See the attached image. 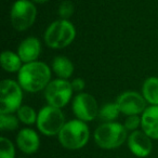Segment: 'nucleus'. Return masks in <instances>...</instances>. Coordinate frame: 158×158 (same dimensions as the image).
Here are the masks:
<instances>
[{"label": "nucleus", "instance_id": "1", "mask_svg": "<svg viewBox=\"0 0 158 158\" xmlns=\"http://www.w3.org/2000/svg\"><path fill=\"white\" fill-rule=\"evenodd\" d=\"M52 76V69L50 66L41 61L26 63L22 66L18 73V82L23 90L29 93H36L44 91Z\"/></svg>", "mask_w": 158, "mask_h": 158}, {"label": "nucleus", "instance_id": "2", "mask_svg": "<svg viewBox=\"0 0 158 158\" xmlns=\"http://www.w3.org/2000/svg\"><path fill=\"white\" fill-rule=\"evenodd\" d=\"M90 138V130L85 121L73 119L64 125L60 131L57 139L64 148L69 151L80 149L88 143Z\"/></svg>", "mask_w": 158, "mask_h": 158}, {"label": "nucleus", "instance_id": "3", "mask_svg": "<svg viewBox=\"0 0 158 158\" xmlns=\"http://www.w3.org/2000/svg\"><path fill=\"white\" fill-rule=\"evenodd\" d=\"M76 38V28L69 20H56L52 22L44 35V44L51 49H64L72 44Z\"/></svg>", "mask_w": 158, "mask_h": 158}, {"label": "nucleus", "instance_id": "4", "mask_svg": "<svg viewBox=\"0 0 158 158\" xmlns=\"http://www.w3.org/2000/svg\"><path fill=\"white\" fill-rule=\"evenodd\" d=\"M94 142L103 149H114L121 146L128 140V130L116 121L103 123L95 129Z\"/></svg>", "mask_w": 158, "mask_h": 158}, {"label": "nucleus", "instance_id": "5", "mask_svg": "<svg viewBox=\"0 0 158 158\" xmlns=\"http://www.w3.org/2000/svg\"><path fill=\"white\" fill-rule=\"evenodd\" d=\"M23 88L18 81L3 79L0 84V114H13L23 105Z\"/></svg>", "mask_w": 158, "mask_h": 158}, {"label": "nucleus", "instance_id": "6", "mask_svg": "<svg viewBox=\"0 0 158 158\" xmlns=\"http://www.w3.org/2000/svg\"><path fill=\"white\" fill-rule=\"evenodd\" d=\"M66 123L65 116L61 108L46 105L38 112L37 128L44 135L54 136L59 135L60 131Z\"/></svg>", "mask_w": 158, "mask_h": 158}, {"label": "nucleus", "instance_id": "7", "mask_svg": "<svg viewBox=\"0 0 158 158\" xmlns=\"http://www.w3.org/2000/svg\"><path fill=\"white\" fill-rule=\"evenodd\" d=\"M37 18V8L31 0H16L10 11V21L14 29L24 31L31 28Z\"/></svg>", "mask_w": 158, "mask_h": 158}, {"label": "nucleus", "instance_id": "8", "mask_svg": "<svg viewBox=\"0 0 158 158\" xmlns=\"http://www.w3.org/2000/svg\"><path fill=\"white\" fill-rule=\"evenodd\" d=\"M72 82L67 79H52L50 84L44 89V94L48 105L56 108H63L66 106L73 98Z\"/></svg>", "mask_w": 158, "mask_h": 158}, {"label": "nucleus", "instance_id": "9", "mask_svg": "<svg viewBox=\"0 0 158 158\" xmlns=\"http://www.w3.org/2000/svg\"><path fill=\"white\" fill-rule=\"evenodd\" d=\"M72 110L76 119L89 123L99 116V105L98 101L92 94L87 92L77 93L73 99Z\"/></svg>", "mask_w": 158, "mask_h": 158}, {"label": "nucleus", "instance_id": "10", "mask_svg": "<svg viewBox=\"0 0 158 158\" xmlns=\"http://www.w3.org/2000/svg\"><path fill=\"white\" fill-rule=\"evenodd\" d=\"M116 104L118 105L120 113L126 116L132 115H142L146 110L147 102L145 101L142 93L136 91H125L120 93L116 99Z\"/></svg>", "mask_w": 158, "mask_h": 158}, {"label": "nucleus", "instance_id": "11", "mask_svg": "<svg viewBox=\"0 0 158 158\" xmlns=\"http://www.w3.org/2000/svg\"><path fill=\"white\" fill-rule=\"evenodd\" d=\"M127 144L130 152L140 158L147 157L152 153L153 143L152 139L143 130H136L128 135Z\"/></svg>", "mask_w": 158, "mask_h": 158}, {"label": "nucleus", "instance_id": "12", "mask_svg": "<svg viewBox=\"0 0 158 158\" xmlns=\"http://www.w3.org/2000/svg\"><path fill=\"white\" fill-rule=\"evenodd\" d=\"M16 145L26 155L35 154L39 149L40 139L38 133L31 128H24L16 135Z\"/></svg>", "mask_w": 158, "mask_h": 158}, {"label": "nucleus", "instance_id": "13", "mask_svg": "<svg viewBox=\"0 0 158 158\" xmlns=\"http://www.w3.org/2000/svg\"><path fill=\"white\" fill-rule=\"evenodd\" d=\"M41 41L36 37H27L21 41L18 47V54L23 63H31L38 61L41 54Z\"/></svg>", "mask_w": 158, "mask_h": 158}, {"label": "nucleus", "instance_id": "14", "mask_svg": "<svg viewBox=\"0 0 158 158\" xmlns=\"http://www.w3.org/2000/svg\"><path fill=\"white\" fill-rule=\"evenodd\" d=\"M141 130L152 140H158V105H149L141 115Z\"/></svg>", "mask_w": 158, "mask_h": 158}, {"label": "nucleus", "instance_id": "15", "mask_svg": "<svg viewBox=\"0 0 158 158\" xmlns=\"http://www.w3.org/2000/svg\"><path fill=\"white\" fill-rule=\"evenodd\" d=\"M51 69L57 76V78L61 79H69L74 74V64L68 57L64 55H59L55 56L52 61Z\"/></svg>", "mask_w": 158, "mask_h": 158}, {"label": "nucleus", "instance_id": "16", "mask_svg": "<svg viewBox=\"0 0 158 158\" xmlns=\"http://www.w3.org/2000/svg\"><path fill=\"white\" fill-rule=\"evenodd\" d=\"M0 63L3 70L7 73H19L24 65L18 52H13L10 50H5L0 56Z\"/></svg>", "mask_w": 158, "mask_h": 158}, {"label": "nucleus", "instance_id": "17", "mask_svg": "<svg viewBox=\"0 0 158 158\" xmlns=\"http://www.w3.org/2000/svg\"><path fill=\"white\" fill-rule=\"evenodd\" d=\"M142 95L149 105H158V77H148L142 86Z\"/></svg>", "mask_w": 158, "mask_h": 158}, {"label": "nucleus", "instance_id": "18", "mask_svg": "<svg viewBox=\"0 0 158 158\" xmlns=\"http://www.w3.org/2000/svg\"><path fill=\"white\" fill-rule=\"evenodd\" d=\"M120 114L118 105L115 103H106L100 108L99 110V118L103 123H113L118 118Z\"/></svg>", "mask_w": 158, "mask_h": 158}, {"label": "nucleus", "instance_id": "19", "mask_svg": "<svg viewBox=\"0 0 158 158\" xmlns=\"http://www.w3.org/2000/svg\"><path fill=\"white\" fill-rule=\"evenodd\" d=\"M16 116H18L19 120L22 123L27 125V126H31L37 123L38 113L36 112L31 106L22 105L19 108L18 112H16Z\"/></svg>", "mask_w": 158, "mask_h": 158}, {"label": "nucleus", "instance_id": "20", "mask_svg": "<svg viewBox=\"0 0 158 158\" xmlns=\"http://www.w3.org/2000/svg\"><path fill=\"white\" fill-rule=\"evenodd\" d=\"M18 116L13 114H0V129L2 131H13L19 128Z\"/></svg>", "mask_w": 158, "mask_h": 158}, {"label": "nucleus", "instance_id": "21", "mask_svg": "<svg viewBox=\"0 0 158 158\" xmlns=\"http://www.w3.org/2000/svg\"><path fill=\"white\" fill-rule=\"evenodd\" d=\"M0 158H15V147L8 138H0Z\"/></svg>", "mask_w": 158, "mask_h": 158}, {"label": "nucleus", "instance_id": "22", "mask_svg": "<svg viewBox=\"0 0 158 158\" xmlns=\"http://www.w3.org/2000/svg\"><path fill=\"white\" fill-rule=\"evenodd\" d=\"M74 11H75V7L72 1L64 0V1L61 2V5L59 6L57 14H59L60 19H62V20H69L70 16L74 14Z\"/></svg>", "mask_w": 158, "mask_h": 158}, {"label": "nucleus", "instance_id": "23", "mask_svg": "<svg viewBox=\"0 0 158 158\" xmlns=\"http://www.w3.org/2000/svg\"><path fill=\"white\" fill-rule=\"evenodd\" d=\"M123 126L128 131H136V130H139V127H141V116L140 115L127 116Z\"/></svg>", "mask_w": 158, "mask_h": 158}, {"label": "nucleus", "instance_id": "24", "mask_svg": "<svg viewBox=\"0 0 158 158\" xmlns=\"http://www.w3.org/2000/svg\"><path fill=\"white\" fill-rule=\"evenodd\" d=\"M70 82H72V87H73L74 92H77V93H81L82 91H84L85 87H86V82H85L84 79L80 78V77L73 79Z\"/></svg>", "mask_w": 158, "mask_h": 158}, {"label": "nucleus", "instance_id": "25", "mask_svg": "<svg viewBox=\"0 0 158 158\" xmlns=\"http://www.w3.org/2000/svg\"><path fill=\"white\" fill-rule=\"evenodd\" d=\"M34 3H39V5H42V3H47L49 2V1H51V0H31Z\"/></svg>", "mask_w": 158, "mask_h": 158}]
</instances>
